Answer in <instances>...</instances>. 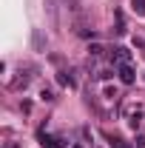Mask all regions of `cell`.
<instances>
[{
  "label": "cell",
  "mask_w": 145,
  "mask_h": 148,
  "mask_svg": "<svg viewBox=\"0 0 145 148\" xmlns=\"http://www.w3.org/2000/svg\"><path fill=\"white\" fill-rule=\"evenodd\" d=\"M111 63H117V66L120 63H131V51H128L125 46H114L111 49Z\"/></svg>",
  "instance_id": "1"
},
{
  "label": "cell",
  "mask_w": 145,
  "mask_h": 148,
  "mask_svg": "<svg viewBox=\"0 0 145 148\" xmlns=\"http://www.w3.org/2000/svg\"><path fill=\"white\" fill-rule=\"evenodd\" d=\"M40 145L43 148H66L63 137H51V134H40Z\"/></svg>",
  "instance_id": "2"
},
{
  "label": "cell",
  "mask_w": 145,
  "mask_h": 148,
  "mask_svg": "<svg viewBox=\"0 0 145 148\" xmlns=\"http://www.w3.org/2000/svg\"><path fill=\"white\" fill-rule=\"evenodd\" d=\"M117 74H120V80L125 83V86H131L137 77H134V69H131V63H120L117 66Z\"/></svg>",
  "instance_id": "3"
},
{
  "label": "cell",
  "mask_w": 145,
  "mask_h": 148,
  "mask_svg": "<svg viewBox=\"0 0 145 148\" xmlns=\"http://www.w3.org/2000/svg\"><path fill=\"white\" fill-rule=\"evenodd\" d=\"M57 80H60L63 86H68V88L77 86V83H74V77H71V71H60V74H57Z\"/></svg>",
  "instance_id": "4"
},
{
  "label": "cell",
  "mask_w": 145,
  "mask_h": 148,
  "mask_svg": "<svg viewBox=\"0 0 145 148\" xmlns=\"http://www.w3.org/2000/svg\"><path fill=\"white\" fill-rule=\"evenodd\" d=\"M31 46H34L37 51H40V49H43V46H46V37H43V32H40V29H37L34 34H31Z\"/></svg>",
  "instance_id": "5"
},
{
  "label": "cell",
  "mask_w": 145,
  "mask_h": 148,
  "mask_svg": "<svg viewBox=\"0 0 145 148\" xmlns=\"http://www.w3.org/2000/svg\"><path fill=\"white\" fill-rule=\"evenodd\" d=\"M131 6H134V12L140 17H145V0H131Z\"/></svg>",
  "instance_id": "6"
},
{
  "label": "cell",
  "mask_w": 145,
  "mask_h": 148,
  "mask_svg": "<svg viewBox=\"0 0 145 148\" xmlns=\"http://www.w3.org/2000/svg\"><path fill=\"white\" fill-rule=\"evenodd\" d=\"M40 100H46V103H51V100H54V94L49 91V88H43V91H40Z\"/></svg>",
  "instance_id": "7"
},
{
  "label": "cell",
  "mask_w": 145,
  "mask_h": 148,
  "mask_svg": "<svg viewBox=\"0 0 145 148\" xmlns=\"http://www.w3.org/2000/svg\"><path fill=\"white\" fill-rule=\"evenodd\" d=\"M103 51H105L103 46H91V49H88V54H91V57H100V54H103Z\"/></svg>",
  "instance_id": "8"
},
{
  "label": "cell",
  "mask_w": 145,
  "mask_h": 148,
  "mask_svg": "<svg viewBox=\"0 0 145 148\" xmlns=\"http://www.w3.org/2000/svg\"><path fill=\"white\" fill-rule=\"evenodd\" d=\"M134 148H145V134H142V137H137V143H134Z\"/></svg>",
  "instance_id": "9"
},
{
  "label": "cell",
  "mask_w": 145,
  "mask_h": 148,
  "mask_svg": "<svg viewBox=\"0 0 145 148\" xmlns=\"http://www.w3.org/2000/svg\"><path fill=\"white\" fill-rule=\"evenodd\" d=\"M114 148H134V145H125V143H117Z\"/></svg>",
  "instance_id": "10"
},
{
  "label": "cell",
  "mask_w": 145,
  "mask_h": 148,
  "mask_svg": "<svg viewBox=\"0 0 145 148\" xmlns=\"http://www.w3.org/2000/svg\"><path fill=\"white\" fill-rule=\"evenodd\" d=\"M74 148H80V145H74Z\"/></svg>",
  "instance_id": "11"
}]
</instances>
